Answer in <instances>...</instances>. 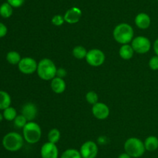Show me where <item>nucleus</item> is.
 Instances as JSON below:
<instances>
[{
    "label": "nucleus",
    "instance_id": "c9c22d12",
    "mask_svg": "<svg viewBox=\"0 0 158 158\" xmlns=\"http://www.w3.org/2000/svg\"></svg>",
    "mask_w": 158,
    "mask_h": 158
},
{
    "label": "nucleus",
    "instance_id": "b1692460",
    "mask_svg": "<svg viewBox=\"0 0 158 158\" xmlns=\"http://www.w3.org/2000/svg\"><path fill=\"white\" fill-rule=\"evenodd\" d=\"M17 116V112L13 107H8L3 111V117L7 121H14Z\"/></svg>",
    "mask_w": 158,
    "mask_h": 158
},
{
    "label": "nucleus",
    "instance_id": "dca6fc26",
    "mask_svg": "<svg viewBox=\"0 0 158 158\" xmlns=\"http://www.w3.org/2000/svg\"><path fill=\"white\" fill-rule=\"evenodd\" d=\"M134 50L133 49L132 46L128 44H123L120 46V50H119V54L120 57L123 60H130L133 57L134 54Z\"/></svg>",
    "mask_w": 158,
    "mask_h": 158
},
{
    "label": "nucleus",
    "instance_id": "4468645a",
    "mask_svg": "<svg viewBox=\"0 0 158 158\" xmlns=\"http://www.w3.org/2000/svg\"><path fill=\"white\" fill-rule=\"evenodd\" d=\"M134 22H135L136 26L138 28L141 29H146L151 26V20L148 14L145 12H140L136 15Z\"/></svg>",
    "mask_w": 158,
    "mask_h": 158
},
{
    "label": "nucleus",
    "instance_id": "aec40b11",
    "mask_svg": "<svg viewBox=\"0 0 158 158\" xmlns=\"http://www.w3.org/2000/svg\"><path fill=\"white\" fill-rule=\"evenodd\" d=\"M47 137L49 142L56 144L60 141V137H61V133L58 129L53 128L49 130Z\"/></svg>",
    "mask_w": 158,
    "mask_h": 158
},
{
    "label": "nucleus",
    "instance_id": "bb28decb",
    "mask_svg": "<svg viewBox=\"0 0 158 158\" xmlns=\"http://www.w3.org/2000/svg\"><path fill=\"white\" fill-rule=\"evenodd\" d=\"M51 22H52V23L54 25V26H62L65 22L64 16H63V15H55L52 18Z\"/></svg>",
    "mask_w": 158,
    "mask_h": 158
},
{
    "label": "nucleus",
    "instance_id": "72a5a7b5",
    "mask_svg": "<svg viewBox=\"0 0 158 158\" xmlns=\"http://www.w3.org/2000/svg\"><path fill=\"white\" fill-rule=\"evenodd\" d=\"M3 114H2L1 112H0V122H2V120L3 119Z\"/></svg>",
    "mask_w": 158,
    "mask_h": 158
},
{
    "label": "nucleus",
    "instance_id": "c756f323",
    "mask_svg": "<svg viewBox=\"0 0 158 158\" xmlns=\"http://www.w3.org/2000/svg\"><path fill=\"white\" fill-rule=\"evenodd\" d=\"M7 32L8 29L6 25L3 24L2 23H0V38L4 37L7 34Z\"/></svg>",
    "mask_w": 158,
    "mask_h": 158
},
{
    "label": "nucleus",
    "instance_id": "f8f14e48",
    "mask_svg": "<svg viewBox=\"0 0 158 158\" xmlns=\"http://www.w3.org/2000/svg\"><path fill=\"white\" fill-rule=\"evenodd\" d=\"M64 20L69 24H75L80 20L82 16V11L80 8L74 6L68 9L64 14Z\"/></svg>",
    "mask_w": 158,
    "mask_h": 158
},
{
    "label": "nucleus",
    "instance_id": "c85d7f7f",
    "mask_svg": "<svg viewBox=\"0 0 158 158\" xmlns=\"http://www.w3.org/2000/svg\"><path fill=\"white\" fill-rule=\"evenodd\" d=\"M7 2H9L13 8H19L24 4L25 0H7Z\"/></svg>",
    "mask_w": 158,
    "mask_h": 158
},
{
    "label": "nucleus",
    "instance_id": "7ed1b4c3",
    "mask_svg": "<svg viewBox=\"0 0 158 158\" xmlns=\"http://www.w3.org/2000/svg\"><path fill=\"white\" fill-rule=\"evenodd\" d=\"M124 150L132 158H139L144 154V143L137 137H131L124 143Z\"/></svg>",
    "mask_w": 158,
    "mask_h": 158
},
{
    "label": "nucleus",
    "instance_id": "7c9ffc66",
    "mask_svg": "<svg viewBox=\"0 0 158 158\" xmlns=\"http://www.w3.org/2000/svg\"><path fill=\"white\" fill-rule=\"evenodd\" d=\"M66 76V71L64 68H59L56 71V77L63 78Z\"/></svg>",
    "mask_w": 158,
    "mask_h": 158
},
{
    "label": "nucleus",
    "instance_id": "f704fd0d",
    "mask_svg": "<svg viewBox=\"0 0 158 158\" xmlns=\"http://www.w3.org/2000/svg\"><path fill=\"white\" fill-rule=\"evenodd\" d=\"M157 2H158V0H157Z\"/></svg>",
    "mask_w": 158,
    "mask_h": 158
},
{
    "label": "nucleus",
    "instance_id": "2f4dec72",
    "mask_svg": "<svg viewBox=\"0 0 158 158\" xmlns=\"http://www.w3.org/2000/svg\"><path fill=\"white\" fill-rule=\"evenodd\" d=\"M154 50L157 56H158V38L154 41Z\"/></svg>",
    "mask_w": 158,
    "mask_h": 158
},
{
    "label": "nucleus",
    "instance_id": "5701e85b",
    "mask_svg": "<svg viewBox=\"0 0 158 158\" xmlns=\"http://www.w3.org/2000/svg\"><path fill=\"white\" fill-rule=\"evenodd\" d=\"M21 59L20 54L16 51H10L6 55V60L11 64H18Z\"/></svg>",
    "mask_w": 158,
    "mask_h": 158
},
{
    "label": "nucleus",
    "instance_id": "f3484780",
    "mask_svg": "<svg viewBox=\"0 0 158 158\" xmlns=\"http://www.w3.org/2000/svg\"><path fill=\"white\" fill-rule=\"evenodd\" d=\"M144 147L146 150L149 152L158 150V138L155 136H150L144 140Z\"/></svg>",
    "mask_w": 158,
    "mask_h": 158
},
{
    "label": "nucleus",
    "instance_id": "0eeeda50",
    "mask_svg": "<svg viewBox=\"0 0 158 158\" xmlns=\"http://www.w3.org/2000/svg\"><path fill=\"white\" fill-rule=\"evenodd\" d=\"M105 54L101 50H89L86 56V61L92 67L101 66L105 61Z\"/></svg>",
    "mask_w": 158,
    "mask_h": 158
},
{
    "label": "nucleus",
    "instance_id": "a878e982",
    "mask_svg": "<svg viewBox=\"0 0 158 158\" xmlns=\"http://www.w3.org/2000/svg\"><path fill=\"white\" fill-rule=\"evenodd\" d=\"M28 122L27 119L23 116V115H19L15 117V119H14V125L17 128H23L25 125H26V123Z\"/></svg>",
    "mask_w": 158,
    "mask_h": 158
},
{
    "label": "nucleus",
    "instance_id": "f257e3e1",
    "mask_svg": "<svg viewBox=\"0 0 158 158\" xmlns=\"http://www.w3.org/2000/svg\"><path fill=\"white\" fill-rule=\"evenodd\" d=\"M114 38L120 44H128L134 39V31L131 25L122 23L117 25L113 32Z\"/></svg>",
    "mask_w": 158,
    "mask_h": 158
},
{
    "label": "nucleus",
    "instance_id": "1a4fd4ad",
    "mask_svg": "<svg viewBox=\"0 0 158 158\" xmlns=\"http://www.w3.org/2000/svg\"><path fill=\"white\" fill-rule=\"evenodd\" d=\"M98 146L91 140L86 141L80 147V154L83 158H96L98 155Z\"/></svg>",
    "mask_w": 158,
    "mask_h": 158
},
{
    "label": "nucleus",
    "instance_id": "6e6552de",
    "mask_svg": "<svg viewBox=\"0 0 158 158\" xmlns=\"http://www.w3.org/2000/svg\"><path fill=\"white\" fill-rule=\"evenodd\" d=\"M38 63L35 59L26 57L21 59L18 64V68L23 74H32L37 71Z\"/></svg>",
    "mask_w": 158,
    "mask_h": 158
},
{
    "label": "nucleus",
    "instance_id": "4be33fe9",
    "mask_svg": "<svg viewBox=\"0 0 158 158\" xmlns=\"http://www.w3.org/2000/svg\"><path fill=\"white\" fill-rule=\"evenodd\" d=\"M60 158H83L80 150L77 149H67L63 152Z\"/></svg>",
    "mask_w": 158,
    "mask_h": 158
},
{
    "label": "nucleus",
    "instance_id": "39448f33",
    "mask_svg": "<svg viewBox=\"0 0 158 158\" xmlns=\"http://www.w3.org/2000/svg\"><path fill=\"white\" fill-rule=\"evenodd\" d=\"M24 144L23 136L15 132H10L3 137L2 145L6 150L15 152L19 150Z\"/></svg>",
    "mask_w": 158,
    "mask_h": 158
},
{
    "label": "nucleus",
    "instance_id": "473e14b6",
    "mask_svg": "<svg viewBox=\"0 0 158 158\" xmlns=\"http://www.w3.org/2000/svg\"><path fill=\"white\" fill-rule=\"evenodd\" d=\"M118 158H132V157H131L128 153H127L126 152H124V153H120V154L119 155Z\"/></svg>",
    "mask_w": 158,
    "mask_h": 158
},
{
    "label": "nucleus",
    "instance_id": "6ab92c4d",
    "mask_svg": "<svg viewBox=\"0 0 158 158\" xmlns=\"http://www.w3.org/2000/svg\"><path fill=\"white\" fill-rule=\"evenodd\" d=\"M13 12V7L9 2H4L0 6V15L3 18H9Z\"/></svg>",
    "mask_w": 158,
    "mask_h": 158
},
{
    "label": "nucleus",
    "instance_id": "2eb2a0df",
    "mask_svg": "<svg viewBox=\"0 0 158 158\" xmlns=\"http://www.w3.org/2000/svg\"><path fill=\"white\" fill-rule=\"evenodd\" d=\"M51 88L52 91L56 94H62L66 90V85L63 78L59 77H55L51 80Z\"/></svg>",
    "mask_w": 158,
    "mask_h": 158
},
{
    "label": "nucleus",
    "instance_id": "cd10ccee",
    "mask_svg": "<svg viewBox=\"0 0 158 158\" xmlns=\"http://www.w3.org/2000/svg\"><path fill=\"white\" fill-rule=\"evenodd\" d=\"M149 64L150 68L153 71H157L158 70V56L155 55L154 57H151L149 60Z\"/></svg>",
    "mask_w": 158,
    "mask_h": 158
},
{
    "label": "nucleus",
    "instance_id": "f03ea898",
    "mask_svg": "<svg viewBox=\"0 0 158 158\" xmlns=\"http://www.w3.org/2000/svg\"><path fill=\"white\" fill-rule=\"evenodd\" d=\"M57 68L55 63L49 58L40 60L37 67V74L43 81H51L56 77Z\"/></svg>",
    "mask_w": 158,
    "mask_h": 158
},
{
    "label": "nucleus",
    "instance_id": "a211bd4d",
    "mask_svg": "<svg viewBox=\"0 0 158 158\" xmlns=\"http://www.w3.org/2000/svg\"><path fill=\"white\" fill-rule=\"evenodd\" d=\"M11 97L6 91H0V109L4 110L10 106Z\"/></svg>",
    "mask_w": 158,
    "mask_h": 158
},
{
    "label": "nucleus",
    "instance_id": "9b49d317",
    "mask_svg": "<svg viewBox=\"0 0 158 158\" xmlns=\"http://www.w3.org/2000/svg\"><path fill=\"white\" fill-rule=\"evenodd\" d=\"M92 113L95 118L100 120H103L108 118L110 115V108L103 102H97L92 107Z\"/></svg>",
    "mask_w": 158,
    "mask_h": 158
},
{
    "label": "nucleus",
    "instance_id": "9d476101",
    "mask_svg": "<svg viewBox=\"0 0 158 158\" xmlns=\"http://www.w3.org/2000/svg\"><path fill=\"white\" fill-rule=\"evenodd\" d=\"M40 155L42 158H58L59 150L55 143L46 142L40 149Z\"/></svg>",
    "mask_w": 158,
    "mask_h": 158
},
{
    "label": "nucleus",
    "instance_id": "423d86ee",
    "mask_svg": "<svg viewBox=\"0 0 158 158\" xmlns=\"http://www.w3.org/2000/svg\"><path fill=\"white\" fill-rule=\"evenodd\" d=\"M131 46L134 52L139 54H147L151 48V42L148 37L137 36L131 41Z\"/></svg>",
    "mask_w": 158,
    "mask_h": 158
},
{
    "label": "nucleus",
    "instance_id": "393cba45",
    "mask_svg": "<svg viewBox=\"0 0 158 158\" xmlns=\"http://www.w3.org/2000/svg\"><path fill=\"white\" fill-rule=\"evenodd\" d=\"M98 94L94 91H89L86 94V100L90 105H94V104L98 102Z\"/></svg>",
    "mask_w": 158,
    "mask_h": 158
},
{
    "label": "nucleus",
    "instance_id": "412c9836",
    "mask_svg": "<svg viewBox=\"0 0 158 158\" xmlns=\"http://www.w3.org/2000/svg\"><path fill=\"white\" fill-rule=\"evenodd\" d=\"M88 51L86 48L83 46H77L73 50V55L75 58L82 60L83 58H86V56L87 54Z\"/></svg>",
    "mask_w": 158,
    "mask_h": 158
},
{
    "label": "nucleus",
    "instance_id": "20e7f679",
    "mask_svg": "<svg viewBox=\"0 0 158 158\" xmlns=\"http://www.w3.org/2000/svg\"><path fill=\"white\" fill-rule=\"evenodd\" d=\"M23 138L28 143L35 144L41 139L42 129L38 123L31 121L28 122L23 128Z\"/></svg>",
    "mask_w": 158,
    "mask_h": 158
},
{
    "label": "nucleus",
    "instance_id": "ddd939ff",
    "mask_svg": "<svg viewBox=\"0 0 158 158\" xmlns=\"http://www.w3.org/2000/svg\"><path fill=\"white\" fill-rule=\"evenodd\" d=\"M22 115L27 119L28 122L33 121L37 115V108L35 104L28 102L22 108Z\"/></svg>",
    "mask_w": 158,
    "mask_h": 158
}]
</instances>
